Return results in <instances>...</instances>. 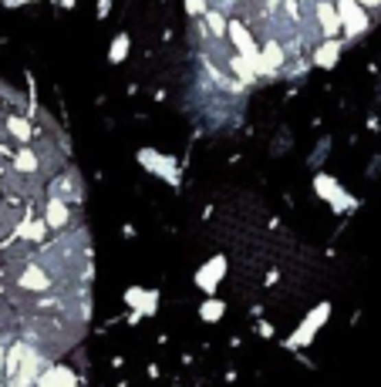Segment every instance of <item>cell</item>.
Listing matches in <instances>:
<instances>
[{
    "label": "cell",
    "instance_id": "9a60e30c",
    "mask_svg": "<svg viewBox=\"0 0 381 387\" xmlns=\"http://www.w3.org/2000/svg\"><path fill=\"white\" fill-rule=\"evenodd\" d=\"M203 24H206V27H209V31L216 34V40H220V38H227V27H229V21H227V17H223V10H216V7H209V10H206V17H203Z\"/></svg>",
    "mask_w": 381,
    "mask_h": 387
},
{
    "label": "cell",
    "instance_id": "ba28073f",
    "mask_svg": "<svg viewBox=\"0 0 381 387\" xmlns=\"http://www.w3.org/2000/svg\"><path fill=\"white\" fill-rule=\"evenodd\" d=\"M287 64V51H284V44L277 38H267L264 40V47H260V75H273V71H280Z\"/></svg>",
    "mask_w": 381,
    "mask_h": 387
},
{
    "label": "cell",
    "instance_id": "4fadbf2b",
    "mask_svg": "<svg viewBox=\"0 0 381 387\" xmlns=\"http://www.w3.org/2000/svg\"><path fill=\"white\" fill-rule=\"evenodd\" d=\"M338 61H341V40L324 38L317 44V51H314V64L317 68H334Z\"/></svg>",
    "mask_w": 381,
    "mask_h": 387
},
{
    "label": "cell",
    "instance_id": "8992f818",
    "mask_svg": "<svg viewBox=\"0 0 381 387\" xmlns=\"http://www.w3.org/2000/svg\"><path fill=\"white\" fill-rule=\"evenodd\" d=\"M139 162H142V165H149V168H152L155 175L169 179L172 186L179 182V168H176V162H172L169 155H159L155 149H142V152H139Z\"/></svg>",
    "mask_w": 381,
    "mask_h": 387
},
{
    "label": "cell",
    "instance_id": "5bb4252c",
    "mask_svg": "<svg viewBox=\"0 0 381 387\" xmlns=\"http://www.w3.org/2000/svg\"><path fill=\"white\" fill-rule=\"evenodd\" d=\"M38 384H68V387H75L78 384V374H75V371H68V367H61V364H54V367L41 371Z\"/></svg>",
    "mask_w": 381,
    "mask_h": 387
},
{
    "label": "cell",
    "instance_id": "5b68a950",
    "mask_svg": "<svg viewBox=\"0 0 381 387\" xmlns=\"http://www.w3.org/2000/svg\"><path fill=\"white\" fill-rule=\"evenodd\" d=\"M314 192L321 195L324 202H331V209H338V212H344V209H351V205H354V202H351V195L344 192L331 175H324V172H317V175H314Z\"/></svg>",
    "mask_w": 381,
    "mask_h": 387
},
{
    "label": "cell",
    "instance_id": "6da1fadb",
    "mask_svg": "<svg viewBox=\"0 0 381 387\" xmlns=\"http://www.w3.org/2000/svg\"><path fill=\"white\" fill-rule=\"evenodd\" d=\"M21 290H27V293H38V297H44V293H51L54 286H58V279H54V273L47 270L44 263H41L38 256L34 260H24V266L17 270V279H14Z\"/></svg>",
    "mask_w": 381,
    "mask_h": 387
},
{
    "label": "cell",
    "instance_id": "d6986e66",
    "mask_svg": "<svg viewBox=\"0 0 381 387\" xmlns=\"http://www.w3.org/2000/svg\"><path fill=\"white\" fill-rule=\"evenodd\" d=\"M206 10H209V0H186V14L196 17V21H203Z\"/></svg>",
    "mask_w": 381,
    "mask_h": 387
},
{
    "label": "cell",
    "instance_id": "7a4b0ae2",
    "mask_svg": "<svg viewBox=\"0 0 381 387\" xmlns=\"http://www.w3.org/2000/svg\"><path fill=\"white\" fill-rule=\"evenodd\" d=\"M338 14H341V27L347 38H361L371 27V17L361 0H338Z\"/></svg>",
    "mask_w": 381,
    "mask_h": 387
},
{
    "label": "cell",
    "instance_id": "44dd1931",
    "mask_svg": "<svg viewBox=\"0 0 381 387\" xmlns=\"http://www.w3.org/2000/svg\"><path fill=\"white\" fill-rule=\"evenodd\" d=\"M21 3H27V0H3V7H21Z\"/></svg>",
    "mask_w": 381,
    "mask_h": 387
},
{
    "label": "cell",
    "instance_id": "603a6c76",
    "mask_svg": "<svg viewBox=\"0 0 381 387\" xmlns=\"http://www.w3.org/2000/svg\"><path fill=\"white\" fill-rule=\"evenodd\" d=\"M71 3H75V0H65V7H71Z\"/></svg>",
    "mask_w": 381,
    "mask_h": 387
},
{
    "label": "cell",
    "instance_id": "277c9868",
    "mask_svg": "<svg viewBox=\"0 0 381 387\" xmlns=\"http://www.w3.org/2000/svg\"><path fill=\"white\" fill-rule=\"evenodd\" d=\"M223 276H227V256L216 253V256H209V260L196 270V286H199L203 293H216V286L223 283Z\"/></svg>",
    "mask_w": 381,
    "mask_h": 387
},
{
    "label": "cell",
    "instance_id": "cb8c5ba5",
    "mask_svg": "<svg viewBox=\"0 0 381 387\" xmlns=\"http://www.w3.org/2000/svg\"><path fill=\"white\" fill-rule=\"evenodd\" d=\"M0 297H3V286H0Z\"/></svg>",
    "mask_w": 381,
    "mask_h": 387
},
{
    "label": "cell",
    "instance_id": "8fae6325",
    "mask_svg": "<svg viewBox=\"0 0 381 387\" xmlns=\"http://www.w3.org/2000/svg\"><path fill=\"white\" fill-rule=\"evenodd\" d=\"M125 303L135 310V316H139V313H155L159 293H155V290H139V286H132V290H125Z\"/></svg>",
    "mask_w": 381,
    "mask_h": 387
},
{
    "label": "cell",
    "instance_id": "ac0fdd59",
    "mask_svg": "<svg viewBox=\"0 0 381 387\" xmlns=\"http://www.w3.org/2000/svg\"><path fill=\"white\" fill-rule=\"evenodd\" d=\"M223 313H227L223 300H206V303L199 307V316H203L206 323H216V320H223Z\"/></svg>",
    "mask_w": 381,
    "mask_h": 387
},
{
    "label": "cell",
    "instance_id": "2e32d148",
    "mask_svg": "<svg viewBox=\"0 0 381 387\" xmlns=\"http://www.w3.org/2000/svg\"><path fill=\"white\" fill-rule=\"evenodd\" d=\"M7 132L17 138V142H31V121L21 115H10L7 118Z\"/></svg>",
    "mask_w": 381,
    "mask_h": 387
},
{
    "label": "cell",
    "instance_id": "30bf717a",
    "mask_svg": "<svg viewBox=\"0 0 381 387\" xmlns=\"http://www.w3.org/2000/svg\"><path fill=\"white\" fill-rule=\"evenodd\" d=\"M314 21H317V27H321V34H324V38H334V34L341 31V14H338V3L321 0V3L314 7Z\"/></svg>",
    "mask_w": 381,
    "mask_h": 387
},
{
    "label": "cell",
    "instance_id": "7c38bea8",
    "mask_svg": "<svg viewBox=\"0 0 381 387\" xmlns=\"http://www.w3.org/2000/svg\"><path fill=\"white\" fill-rule=\"evenodd\" d=\"M47 232H51L47 219H24L21 226H14V236H17V239H24V242H44V239H47Z\"/></svg>",
    "mask_w": 381,
    "mask_h": 387
},
{
    "label": "cell",
    "instance_id": "e0dca14e",
    "mask_svg": "<svg viewBox=\"0 0 381 387\" xmlns=\"http://www.w3.org/2000/svg\"><path fill=\"white\" fill-rule=\"evenodd\" d=\"M128 47H132L128 34H118V38L112 40V47H108V61H112V64H122V61L128 58Z\"/></svg>",
    "mask_w": 381,
    "mask_h": 387
},
{
    "label": "cell",
    "instance_id": "3957f363",
    "mask_svg": "<svg viewBox=\"0 0 381 387\" xmlns=\"http://www.w3.org/2000/svg\"><path fill=\"white\" fill-rule=\"evenodd\" d=\"M327 316H331V303H317V307L307 313V320L297 327V334L294 337H287V347L294 350V347H307L314 337H317V330L327 323Z\"/></svg>",
    "mask_w": 381,
    "mask_h": 387
},
{
    "label": "cell",
    "instance_id": "9c48e42d",
    "mask_svg": "<svg viewBox=\"0 0 381 387\" xmlns=\"http://www.w3.org/2000/svg\"><path fill=\"white\" fill-rule=\"evenodd\" d=\"M51 195H61L65 202H81L84 199V186H81V179H78V172H61L54 182H51Z\"/></svg>",
    "mask_w": 381,
    "mask_h": 387
},
{
    "label": "cell",
    "instance_id": "ffe728a7",
    "mask_svg": "<svg viewBox=\"0 0 381 387\" xmlns=\"http://www.w3.org/2000/svg\"><path fill=\"white\" fill-rule=\"evenodd\" d=\"M108 10H112V0H98V17H102V21L108 17Z\"/></svg>",
    "mask_w": 381,
    "mask_h": 387
},
{
    "label": "cell",
    "instance_id": "52a82bcc",
    "mask_svg": "<svg viewBox=\"0 0 381 387\" xmlns=\"http://www.w3.org/2000/svg\"><path fill=\"white\" fill-rule=\"evenodd\" d=\"M44 219H47V226L54 232L71 229V209H68V202H65L61 195H51V199L44 202Z\"/></svg>",
    "mask_w": 381,
    "mask_h": 387
},
{
    "label": "cell",
    "instance_id": "7402d4cb",
    "mask_svg": "<svg viewBox=\"0 0 381 387\" xmlns=\"http://www.w3.org/2000/svg\"><path fill=\"white\" fill-rule=\"evenodd\" d=\"M365 7H381V0H361Z\"/></svg>",
    "mask_w": 381,
    "mask_h": 387
}]
</instances>
